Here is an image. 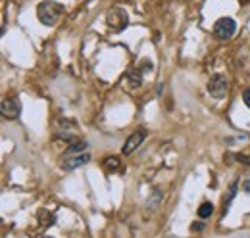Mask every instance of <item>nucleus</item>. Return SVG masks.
I'll return each mask as SVG.
<instances>
[{
    "label": "nucleus",
    "instance_id": "20e7f679",
    "mask_svg": "<svg viewBox=\"0 0 250 238\" xmlns=\"http://www.w3.org/2000/svg\"><path fill=\"white\" fill-rule=\"evenodd\" d=\"M91 161V154L89 152H79V154H69V156H63L62 159V169L63 171H73L85 163Z\"/></svg>",
    "mask_w": 250,
    "mask_h": 238
},
{
    "label": "nucleus",
    "instance_id": "2eb2a0df",
    "mask_svg": "<svg viewBox=\"0 0 250 238\" xmlns=\"http://www.w3.org/2000/svg\"><path fill=\"white\" fill-rule=\"evenodd\" d=\"M204 229V225L202 223H196V225H192V231H202Z\"/></svg>",
    "mask_w": 250,
    "mask_h": 238
},
{
    "label": "nucleus",
    "instance_id": "7ed1b4c3",
    "mask_svg": "<svg viewBox=\"0 0 250 238\" xmlns=\"http://www.w3.org/2000/svg\"><path fill=\"white\" fill-rule=\"evenodd\" d=\"M235 31H237V23L231 18H219L218 21H216V25H214V35L218 37L219 40L231 39L235 35Z\"/></svg>",
    "mask_w": 250,
    "mask_h": 238
},
{
    "label": "nucleus",
    "instance_id": "423d86ee",
    "mask_svg": "<svg viewBox=\"0 0 250 238\" xmlns=\"http://www.w3.org/2000/svg\"><path fill=\"white\" fill-rule=\"evenodd\" d=\"M208 92H210L214 98H223L225 92H227V79L221 77V75H214V77L208 81Z\"/></svg>",
    "mask_w": 250,
    "mask_h": 238
},
{
    "label": "nucleus",
    "instance_id": "4468645a",
    "mask_svg": "<svg viewBox=\"0 0 250 238\" xmlns=\"http://www.w3.org/2000/svg\"><path fill=\"white\" fill-rule=\"evenodd\" d=\"M243 102H245V104H247V106L250 108V87L245 90V92H243Z\"/></svg>",
    "mask_w": 250,
    "mask_h": 238
},
{
    "label": "nucleus",
    "instance_id": "6e6552de",
    "mask_svg": "<svg viewBox=\"0 0 250 238\" xmlns=\"http://www.w3.org/2000/svg\"><path fill=\"white\" fill-rule=\"evenodd\" d=\"M127 83H129V87L131 89H139L141 85H143V71L139 69V67H135V69H131V71H127Z\"/></svg>",
    "mask_w": 250,
    "mask_h": 238
},
{
    "label": "nucleus",
    "instance_id": "9b49d317",
    "mask_svg": "<svg viewBox=\"0 0 250 238\" xmlns=\"http://www.w3.org/2000/svg\"><path fill=\"white\" fill-rule=\"evenodd\" d=\"M212 213H214V204H212V202H204V204H200V208H198V217L206 219V217H210Z\"/></svg>",
    "mask_w": 250,
    "mask_h": 238
},
{
    "label": "nucleus",
    "instance_id": "39448f33",
    "mask_svg": "<svg viewBox=\"0 0 250 238\" xmlns=\"http://www.w3.org/2000/svg\"><path fill=\"white\" fill-rule=\"evenodd\" d=\"M0 110H2V116L6 119H16L21 114V102L18 96H8L2 100Z\"/></svg>",
    "mask_w": 250,
    "mask_h": 238
},
{
    "label": "nucleus",
    "instance_id": "f03ea898",
    "mask_svg": "<svg viewBox=\"0 0 250 238\" xmlns=\"http://www.w3.org/2000/svg\"><path fill=\"white\" fill-rule=\"evenodd\" d=\"M106 23L110 25V29L124 31L125 27H127V23H129V16H127V12H125L124 8L116 6V8H112V10L108 12V16H106Z\"/></svg>",
    "mask_w": 250,
    "mask_h": 238
},
{
    "label": "nucleus",
    "instance_id": "0eeeda50",
    "mask_svg": "<svg viewBox=\"0 0 250 238\" xmlns=\"http://www.w3.org/2000/svg\"><path fill=\"white\" fill-rule=\"evenodd\" d=\"M145 137H146V131L145 129H139V131H135L127 140H125L124 144V154H131V152H135V150L139 148V144L145 140Z\"/></svg>",
    "mask_w": 250,
    "mask_h": 238
},
{
    "label": "nucleus",
    "instance_id": "9d476101",
    "mask_svg": "<svg viewBox=\"0 0 250 238\" xmlns=\"http://www.w3.org/2000/svg\"><path fill=\"white\" fill-rule=\"evenodd\" d=\"M87 142H81V140H75V142H69V148L65 150L63 156H69V154H79V152H85L87 150Z\"/></svg>",
    "mask_w": 250,
    "mask_h": 238
},
{
    "label": "nucleus",
    "instance_id": "1a4fd4ad",
    "mask_svg": "<svg viewBox=\"0 0 250 238\" xmlns=\"http://www.w3.org/2000/svg\"><path fill=\"white\" fill-rule=\"evenodd\" d=\"M120 165H122V161H120V158H116V156H110V158H106L104 161H102V167L106 169V171H118L120 169Z\"/></svg>",
    "mask_w": 250,
    "mask_h": 238
},
{
    "label": "nucleus",
    "instance_id": "dca6fc26",
    "mask_svg": "<svg viewBox=\"0 0 250 238\" xmlns=\"http://www.w3.org/2000/svg\"><path fill=\"white\" fill-rule=\"evenodd\" d=\"M243 186H245V192H249V194H250V180H247Z\"/></svg>",
    "mask_w": 250,
    "mask_h": 238
},
{
    "label": "nucleus",
    "instance_id": "f8f14e48",
    "mask_svg": "<svg viewBox=\"0 0 250 238\" xmlns=\"http://www.w3.org/2000/svg\"><path fill=\"white\" fill-rule=\"evenodd\" d=\"M152 67H154V65H152V61H148V60H143V63H141V67H139V69L145 73V71H152Z\"/></svg>",
    "mask_w": 250,
    "mask_h": 238
},
{
    "label": "nucleus",
    "instance_id": "f257e3e1",
    "mask_svg": "<svg viewBox=\"0 0 250 238\" xmlns=\"http://www.w3.org/2000/svg\"><path fill=\"white\" fill-rule=\"evenodd\" d=\"M63 14V6L58 2H52V0H46V2H41L37 6V18L41 20V23H44L46 27H52L60 21Z\"/></svg>",
    "mask_w": 250,
    "mask_h": 238
},
{
    "label": "nucleus",
    "instance_id": "ddd939ff",
    "mask_svg": "<svg viewBox=\"0 0 250 238\" xmlns=\"http://www.w3.org/2000/svg\"><path fill=\"white\" fill-rule=\"evenodd\" d=\"M235 159H239V161L245 163V165H250V156H247V154H237Z\"/></svg>",
    "mask_w": 250,
    "mask_h": 238
}]
</instances>
